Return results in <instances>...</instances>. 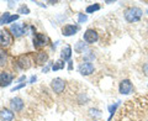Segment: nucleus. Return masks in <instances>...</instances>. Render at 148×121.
Returning a JSON list of instances; mask_svg holds the SVG:
<instances>
[{"label":"nucleus","mask_w":148,"mask_h":121,"mask_svg":"<svg viewBox=\"0 0 148 121\" xmlns=\"http://www.w3.org/2000/svg\"><path fill=\"white\" fill-rule=\"evenodd\" d=\"M12 74L10 72H1L0 73V87H9L12 82Z\"/></svg>","instance_id":"9"},{"label":"nucleus","mask_w":148,"mask_h":121,"mask_svg":"<svg viewBox=\"0 0 148 121\" xmlns=\"http://www.w3.org/2000/svg\"><path fill=\"white\" fill-rule=\"evenodd\" d=\"M117 106H119V103H116L115 105H110V106H109V111H110V119L112 118V115H114L115 111H116V108H117Z\"/></svg>","instance_id":"20"},{"label":"nucleus","mask_w":148,"mask_h":121,"mask_svg":"<svg viewBox=\"0 0 148 121\" xmlns=\"http://www.w3.org/2000/svg\"><path fill=\"white\" fill-rule=\"evenodd\" d=\"M84 48H85V45L83 42H78L77 46H75V51H77V52H82V51H84Z\"/></svg>","instance_id":"21"},{"label":"nucleus","mask_w":148,"mask_h":121,"mask_svg":"<svg viewBox=\"0 0 148 121\" xmlns=\"http://www.w3.org/2000/svg\"><path fill=\"white\" fill-rule=\"evenodd\" d=\"M24 87H25V83H21V84L16 85L15 88H12V91H15V90H18V89H21V88H24Z\"/></svg>","instance_id":"26"},{"label":"nucleus","mask_w":148,"mask_h":121,"mask_svg":"<svg viewBox=\"0 0 148 121\" xmlns=\"http://www.w3.org/2000/svg\"><path fill=\"white\" fill-rule=\"evenodd\" d=\"M83 38H84V41L86 43H95L96 41L99 40V35H98V32H96L95 30H92V29H88L85 32H84V36H83Z\"/></svg>","instance_id":"5"},{"label":"nucleus","mask_w":148,"mask_h":121,"mask_svg":"<svg viewBox=\"0 0 148 121\" xmlns=\"http://www.w3.org/2000/svg\"><path fill=\"white\" fill-rule=\"evenodd\" d=\"M62 68H64V60H62V59L57 60V62H56L53 66H52L53 71H58V69H62Z\"/></svg>","instance_id":"16"},{"label":"nucleus","mask_w":148,"mask_h":121,"mask_svg":"<svg viewBox=\"0 0 148 121\" xmlns=\"http://www.w3.org/2000/svg\"><path fill=\"white\" fill-rule=\"evenodd\" d=\"M10 106L14 111H21L24 109V101L21 98H12L10 100Z\"/></svg>","instance_id":"10"},{"label":"nucleus","mask_w":148,"mask_h":121,"mask_svg":"<svg viewBox=\"0 0 148 121\" xmlns=\"http://www.w3.org/2000/svg\"><path fill=\"white\" fill-rule=\"evenodd\" d=\"M90 115H92V116H100L101 114H100V111L99 110H96V109H90Z\"/></svg>","instance_id":"25"},{"label":"nucleus","mask_w":148,"mask_h":121,"mask_svg":"<svg viewBox=\"0 0 148 121\" xmlns=\"http://www.w3.org/2000/svg\"><path fill=\"white\" fill-rule=\"evenodd\" d=\"M94 121H96V120H94Z\"/></svg>","instance_id":"32"},{"label":"nucleus","mask_w":148,"mask_h":121,"mask_svg":"<svg viewBox=\"0 0 148 121\" xmlns=\"http://www.w3.org/2000/svg\"><path fill=\"white\" fill-rule=\"evenodd\" d=\"M0 118H1V120H4V121H12L14 118H15V115H14V113L11 110L1 109L0 110Z\"/></svg>","instance_id":"13"},{"label":"nucleus","mask_w":148,"mask_h":121,"mask_svg":"<svg viewBox=\"0 0 148 121\" xmlns=\"http://www.w3.org/2000/svg\"><path fill=\"white\" fill-rule=\"evenodd\" d=\"M34 82H36V76H32L30 79V83H34Z\"/></svg>","instance_id":"28"},{"label":"nucleus","mask_w":148,"mask_h":121,"mask_svg":"<svg viewBox=\"0 0 148 121\" xmlns=\"http://www.w3.org/2000/svg\"><path fill=\"white\" fill-rule=\"evenodd\" d=\"M47 45V36L43 34H35L34 36V47L42 48Z\"/></svg>","instance_id":"6"},{"label":"nucleus","mask_w":148,"mask_h":121,"mask_svg":"<svg viewBox=\"0 0 148 121\" xmlns=\"http://www.w3.org/2000/svg\"><path fill=\"white\" fill-rule=\"evenodd\" d=\"M142 15H143V10L141 8H137V6H131L125 11V19H126L127 22H131V24L132 22L140 21Z\"/></svg>","instance_id":"1"},{"label":"nucleus","mask_w":148,"mask_h":121,"mask_svg":"<svg viewBox=\"0 0 148 121\" xmlns=\"http://www.w3.org/2000/svg\"><path fill=\"white\" fill-rule=\"evenodd\" d=\"M22 12H25V14H29L30 10H29V8H26V6H22L18 9V14H22Z\"/></svg>","instance_id":"23"},{"label":"nucleus","mask_w":148,"mask_h":121,"mask_svg":"<svg viewBox=\"0 0 148 121\" xmlns=\"http://www.w3.org/2000/svg\"><path fill=\"white\" fill-rule=\"evenodd\" d=\"M9 6L12 8V6H14V1H9Z\"/></svg>","instance_id":"30"},{"label":"nucleus","mask_w":148,"mask_h":121,"mask_svg":"<svg viewBox=\"0 0 148 121\" xmlns=\"http://www.w3.org/2000/svg\"><path fill=\"white\" fill-rule=\"evenodd\" d=\"M72 57V48H71V46H66V47H63L62 50V52H61V58L62 60H69Z\"/></svg>","instance_id":"14"},{"label":"nucleus","mask_w":148,"mask_h":121,"mask_svg":"<svg viewBox=\"0 0 148 121\" xmlns=\"http://www.w3.org/2000/svg\"><path fill=\"white\" fill-rule=\"evenodd\" d=\"M17 19H18V15H11L10 17H9V20H8L6 24H10V22H12V21H16Z\"/></svg>","instance_id":"24"},{"label":"nucleus","mask_w":148,"mask_h":121,"mask_svg":"<svg viewBox=\"0 0 148 121\" xmlns=\"http://www.w3.org/2000/svg\"><path fill=\"white\" fill-rule=\"evenodd\" d=\"M12 43V35L9 30H1L0 31V46L1 47H9Z\"/></svg>","instance_id":"3"},{"label":"nucleus","mask_w":148,"mask_h":121,"mask_svg":"<svg viewBox=\"0 0 148 121\" xmlns=\"http://www.w3.org/2000/svg\"><path fill=\"white\" fill-rule=\"evenodd\" d=\"M99 9H100L99 4H94V5H89V6H88L85 11H86L88 14H91V12H94V11H98Z\"/></svg>","instance_id":"17"},{"label":"nucleus","mask_w":148,"mask_h":121,"mask_svg":"<svg viewBox=\"0 0 148 121\" xmlns=\"http://www.w3.org/2000/svg\"><path fill=\"white\" fill-rule=\"evenodd\" d=\"M119 91L121 93L122 95H128L131 94V93L133 91V85L132 83L128 80V79H123V80H121V83H120L119 85Z\"/></svg>","instance_id":"4"},{"label":"nucleus","mask_w":148,"mask_h":121,"mask_svg":"<svg viewBox=\"0 0 148 121\" xmlns=\"http://www.w3.org/2000/svg\"><path fill=\"white\" fill-rule=\"evenodd\" d=\"M143 72H145L146 76H148V62L145 64V66H143Z\"/></svg>","instance_id":"27"},{"label":"nucleus","mask_w":148,"mask_h":121,"mask_svg":"<svg viewBox=\"0 0 148 121\" xmlns=\"http://www.w3.org/2000/svg\"><path fill=\"white\" fill-rule=\"evenodd\" d=\"M47 59H48V54L46 52H38L35 57V60H36L37 64H43Z\"/></svg>","instance_id":"15"},{"label":"nucleus","mask_w":148,"mask_h":121,"mask_svg":"<svg viewBox=\"0 0 148 121\" xmlns=\"http://www.w3.org/2000/svg\"><path fill=\"white\" fill-rule=\"evenodd\" d=\"M88 20V16L84 15V14H79L78 15V21H79V24H83V22H85Z\"/></svg>","instance_id":"22"},{"label":"nucleus","mask_w":148,"mask_h":121,"mask_svg":"<svg viewBox=\"0 0 148 121\" xmlns=\"http://www.w3.org/2000/svg\"><path fill=\"white\" fill-rule=\"evenodd\" d=\"M6 62V54L4 53V51L0 50V66H4Z\"/></svg>","instance_id":"19"},{"label":"nucleus","mask_w":148,"mask_h":121,"mask_svg":"<svg viewBox=\"0 0 148 121\" xmlns=\"http://www.w3.org/2000/svg\"><path fill=\"white\" fill-rule=\"evenodd\" d=\"M10 16H11V15H10V14H9V12H5V14H4V15H3L1 17H0V25L6 24L8 20H9V17H10Z\"/></svg>","instance_id":"18"},{"label":"nucleus","mask_w":148,"mask_h":121,"mask_svg":"<svg viewBox=\"0 0 148 121\" xmlns=\"http://www.w3.org/2000/svg\"><path fill=\"white\" fill-rule=\"evenodd\" d=\"M22 80H25V76H24V77H21L20 79H18V82H22Z\"/></svg>","instance_id":"31"},{"label":"nucleus","mask_w":148,"mask_h":121,"mask_svg":"<svg viewBox=\"0 0 148 121\" xmlns=\"http://www.w3.org/2000/svg\"><path fill=\"white\" fill-rule=\"evenodd\" d=\"M51 87H52V89L54 90V93H57V94H61V93L64 90V88H66V82L63 80L61 78H56L52 80L51 83Z\"/></svg>","instance_id":"7"},{"label":"nucleus","mask_w":148,"mask_h":121,"mask_svg":"<svg viewBox=\"0 0 148 121\" xmlns=\"http://www.w3.org/2000/svg\"><path fill=\"white\" fill-rule=\"evenodd\" d=\"M78 30H79V26H77V25H66L62 29V32H63V35L64 36H73V35H75Z\"/></svg>","instance_id":"11"},{"label":"nucleus","mask_w":148,"mask_h":121,"mask_svg":"<svg viewBox=\"0 0 148 121\" xmlns=\"http://www.w3.org/2000/svg\"><path fill=\"white\" fill-rule=\"evenodd\" d=\"M78 71H79L82 76H90V74L94 72V64L91 62H84L78 67Z\"/></svg>","instance_id":"8"},{"label":"nucleus","mask_w":148,"mask_h":121,"mask_svg":"<svg viewBox=\"0 0 148 121\" xmlns=\"http://www.w3.org/2000/svg\"><path fill=\"white\" fill-rule=\"evenodd\" d=\"M16 66L20 69H29L32 66V58L30 54H22L16 59Z\"/></svg>","instance_id":"2"},{"label":"nucleus","mask_w":148,"mask_h":121,"mask_svg":"<svg viewBox=\"0 0 148 121\" xmlns=\"http://www.w3.org/2000/svg\"><path fill=\"white\" fill-rule=\"evenodd\" d=\"M68 63H69V64H68V69H69V71H71V69L73 68V66H72V62H71V60H69Z\"/></svg>","instance_id":"29"},{"label":"nucleus","mask_w":148,"mask_h":121,"mask_svg":"<svg viewBox=\"0 0 148 121\" xmlns=\"http://www.w3.org/2000/svg\"><path fill=\"white\" fill-rule=\"evenodd\" d=\"M10 32H11L12 36L20 37V36H22V35L25 34V30H24V26H22V25L14 24V25H11V27H10Z\"/></svg>","instance_id":"12"}]
</instances>
